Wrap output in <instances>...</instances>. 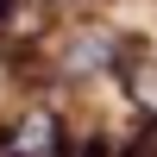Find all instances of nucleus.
I'll return each mask as SVG.
<instances>
[{
	"instance_id": "obj_1",
	"label": "nucleus",
	"mask_w": 157,
	"mask_h": 157,
	"mask_svg": "<svg viewBox=\"0 0 157 157\" xmlns=\"http://www.w3.org/2000/svg\"><path fill=\"white\" fill-rule=\"evenodd\" d=\"M63 126H57V113L50 107H25L19 120L0 132V157H63Z\"/></svg>"
},
{
	"instance_id": "obj_2",
	"label": "nucleus",
	"mask_w": 157,
	"mask_h": 157,
	"mask_svg": "<svg viewBox=\"0 0 157 157\" xmlns=\"http://www.w3.org/2000/svg\"><path fill=\"white\" fill-rule=\"evenodd\" d=\"M6 6H13V0H0V19H6Z\"/></svg>"
}]
</instances>
